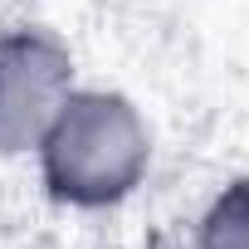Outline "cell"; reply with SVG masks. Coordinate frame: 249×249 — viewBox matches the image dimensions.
Returning a JSON list of instances; mask_svg holds the SVG:
<instances>
[{
  "mask_svg": "<svg viewBox=\"0 0 249 249\" xmlns=\"http://www.w3.org/2000/svg\"><path fill=\"white\" fill-rule=\"evenodd\" d=\"M39 186L64 210H112L152 171V127L117 88H73L35 147Z\"/></svg>",
  "mask_w": 249,
  "mask_h": 249,
  "instance_id": "6da1fadb",
  "label": "cell"
},
{
  "mask_svg": "<svg viewBox=\"0 0 249 249\" xmlns=\"http://www.w3.org/2000/svg\"><path fill=\"white\" fill-rule=\"evenodd\" d=\"M73 88V49L54 30H0V157H35L39 137L49 132Z\"/></svg>",
  "mask_w": 249,
  "mask_h": 249,
  "instance_id": "7a4b0ae2",
  "label": "cell"
},
{
  "mask_svg": "<svg viewBox=\"0 0 249 249\" xmlns=\"http://www.w3.org/2000/svg\"><path fill=\"white\" fill-rule=\"evenodd\" d=\"M191 249H249V176L225 181L196 215Z\"/></svg>",
  "mask_w": 249,
  "mask_h": 249,
  "instance_id": "3957f363",
  "label": "cell"
}]
</instances>
